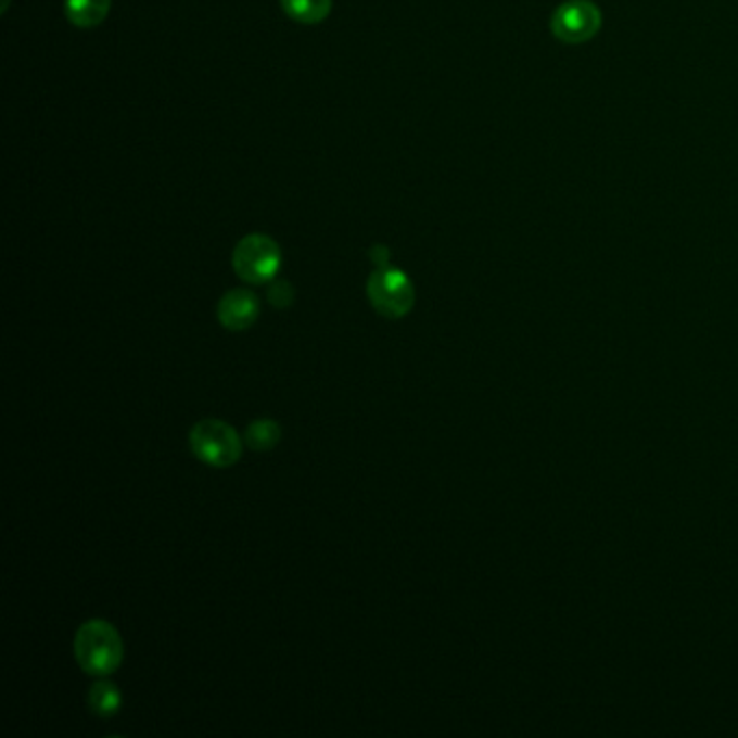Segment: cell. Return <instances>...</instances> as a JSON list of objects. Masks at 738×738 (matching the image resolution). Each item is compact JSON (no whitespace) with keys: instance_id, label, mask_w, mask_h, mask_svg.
<instances>
[{"instance_id":"8fae6325","label":"cell","mask_w":738,"mask_h":738,"mask_svg":"<svg viewBox=\"0 0 738 738\" xmlns=\"http://www.w3.org/2000/svg\"><path fill=\"white\" fill-rule=\"evenodd\" d=\"M267 300H269V304H271L273 308L284 310V308H289V306L293 304V300H295V289H293V284L287 282V280H273L271 287H269V291H267Z\"/></svg>"},{"instance_id":"3957f363","label":"cell","mask_w":738,"mask_h":738,"mask_svg":"<svg viewBox=\"0 0 738 738\" xmlns=\"http://www.w3.org/2000/svg\"><path fill=\"white\" fill-rule=\"evenodd\" d=\"M232 267L243 282L267 284L282 269V250L267 234H250L237 243Z\"/></svg>"},{"instance_id":"8992f818","label":"cell","mask_w":738,"mask_h":738,"mask_svg":"<svg viewBox=\"0 0 738 738\" xmlns=\"http://www.w3.org/2000/svg\"><path fill=\"white\" fill-rule=\"evenodd\" d=\"M260 315V302L252 291L234 289L226 293L217 306L219 323L230 332L250 330Z\"/></svg>"},{"instance_id":"7a4b0ae2","label":"cell","mask_w":738,"mask_h":738,"mask_svg":"<svg viewBox=\"0 0 738 738\" xmlns=\"http://www.w3.org/2000/svg\"><path fill=\"white\" fill-rule=\"evenodd\" d=\"M189 446L193 455L213 468H230L243 455V440L237 429L224 420H200L189 433Z\"/></svg>"},{"instance_id":"6da1fadb","label":"cell","mask_w":738,"mask_h":738,"mask_svg":"<svg viewBox=\"0 0 738 738\" xmlns=\"http://www.w3.org/2000/svg\"><path fill=\"white\" fill-rule=\"evenodd\" d=\"M74 657L89 676H109L124 661V641L117 628L104 620L85 622L74 637Z\"/></svg>"},{"instance_id":"277c9868","label":"cell","mask_w":738,"mask_h":738,"mask_svg":"<svg viewBox=\"0 0 738 738\" xmlns=\"http://www.w3.org/2000/svg\"><path fill=\"white\" fill-rule=\"evenodd\" d=\"M372 308L385 319H403L411 313L416 302V291L409 278L394 267H381L370 273L367 282Z\"/></svg>"},{"instance_id":"9c48e42d","label":"cell","mask_w":738,"mask_h":738,"mask_svg":"<svg viewBox=\"0 0 738 738\" xmlns=\"http://www.w3.org/2000/svg\"><path fill=\"white\" fill-rule=\"evenodd\" d=\"M87 704L98 717L109 720V717L117 715V711L122 709V694L113 683L100 680L89 689Z\"/></svg>"},{"instance_id":"ba28073f","label":"cell","mask_w":738,"mask_h":738,"mask_svg":"<svg viewBox=\"0 0 738 738\" xmlns=\"http://www.w3.org/2000/svg\"><path fill=\"white\" fill-rule=\"evenodd\" d=\"M284 13L300 24H321L332 13L334 0H280Z\"/></svg>"},{"instance_id":"52a82bcc","label":"cell","mask_w":738,"mask_h":738,"mask_svg":"<svg viewBox=\"0 0 738 738\" xmlns=\"http://www.w3.org/2000/svg\"><path fill=\"white\" fill-rule=\"evenodd\" d=\"M111 2L113 0H65V17L78 28H96L106 20Z\"/></svg>"},{"instance_id":"30bf717a","label":"cell","mask_w":738,"mask_h":738,"mask_svg":"<svg viewBox=\"0 0 738 738\" xmlns=\"http://www.w3.org/2000/svg\"><path fill=\"white\" fill-rule=\"evenodd\" d=\"M280 440H282V427H280V422H276L271 418L254 420L245 431V444L252 450H258V453L276 448L280 444Z\"/></svg>"},{"instance_id":"7c38bea8","label":"cell","mask_w":738,"mask_h":738,"mask_svg":"<svg viewBox=\"0 0 738 738\" xmlns=\"http://www.w3.org/2000/svg\"><path fill=\"white\" fill-rule=\"evenodd\" d=\"M369 256L377 269L387 267V263H390V250L385 245H379V243L370 247Z\"/></svg>"},{"instance_id":"5b68a950","label":"cell","mask_w":738,"mask_h":738,"mask_svg":"<svg viewBox=\"0 0 738 738\" xmlns=\"http://www.w3.org/2000/svg\"><path fill=\"white\" fill-rule=\"evenodd\" d=\"M602 26V11L591 0H568L559 4L550 17L555 37L563 43H585Z\"/></svg>"}]
</instances>
